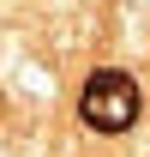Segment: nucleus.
<instances>
[{"label":"nucleus","mask_w":150,"mask_h":157,"mask_svg":"<svg viewBox=\"0 0 150 157\" xmlns=\"http://www.w3.org/2000/svg\"><path fill=\"white\" fill-rule=\"evenodd\" d=\"M138 115H144V91H138L132 73L96 67V73L84 78V91H78V121H84V127H96V133H126Z\"/></svg>","instance_id":"f257e3e1"}]
</instances>
